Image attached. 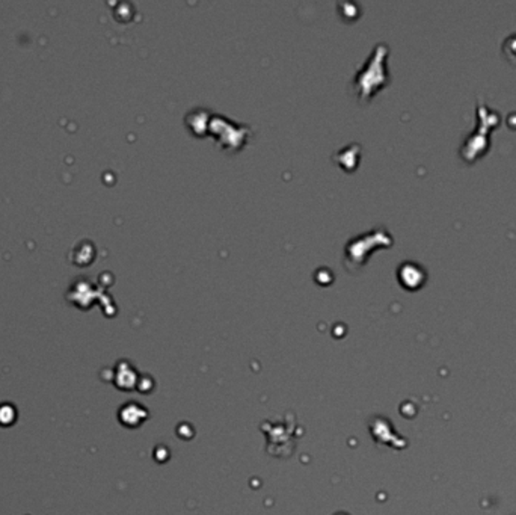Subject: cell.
Returning a JSON list of instances; mask_svg holds the SVG:
<instances>
[{"mask_svg":"<svg viewBox=\"0 0 516 515\" xmlns=\"http://www.w3.org/2000/svg\"><path fill=\"white\" fill-rule=\"evenodd\" d=\"M477 114L480 117L479 129L474 135H471L462 147V156L467 160H474L479 155H483L485 150L489 147V129L497 126L500 122V117L497 112H492L485 105L479 103Z\"/></svg>","mask_w":516,"mask_h":515,"instance_id":"obj_1","label":"cell"}]
</instances>
